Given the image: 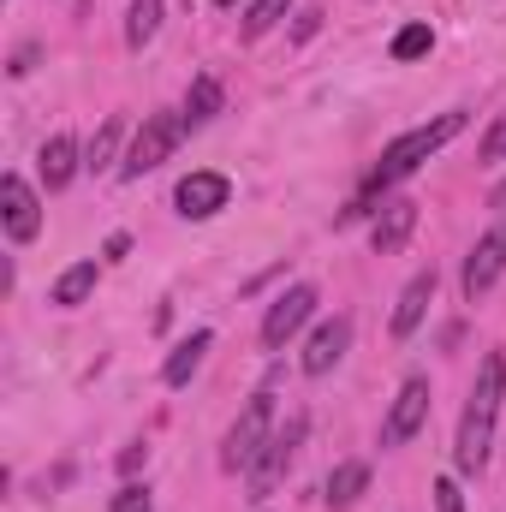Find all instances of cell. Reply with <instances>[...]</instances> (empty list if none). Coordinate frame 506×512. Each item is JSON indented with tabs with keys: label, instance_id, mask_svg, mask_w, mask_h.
<instances>
[{
	"label": "cell",
	"instance_id": "cell-1",
	"mask_svg": "<svg viewBox=\"0 0 506 512\" xmlns=\"http://www.w3.org/2000/svg\"><path fill=\"white\" fill-rule=\"evenodd\" d=\"M506 399V352H483V370H477V387H471V405L459 417V471L477 477L489 465V441H495V417H501Z\"/></svg>",
	"mask_w": 506,
	"mask_h": 512
},
{
	"label": "cell",
	"instance_id": "cell-2",
	"mask_svg": "<svg viewBox=\"0 0 506 512\" xmlns=\"http://www.w3.org/2000/svg\"><path fill=\"white\" fill-rule=\"evenodd\" d=\"M465 131V114L453 108V114H435L429 126H411L405 137H393L387 149H381V161H376V173H370V191H387V185H399V179H411L429 155H441L453 137Z\"/></svg>",
	"mask_w": 506,
	"mask_h": 512
},
{
	"label": "cell",
	"instance_id": "cell-3",
	"mask_svg": "<svg viewBox=\"0 0 506 512\" xmlns=\"http://www.w3.org/2000/svg\"><path fill=\"white\" fill-rule=\"evenodd\" d=\"M268 435H274V393L262 387V393H251V405L239 411V423L221 441V471H251L268 447Z\"/></svg>",
	"mask_w": 506,
	"mask_h": 512
},
{
	"label": "cell",
	"instance_id": "cell-4",
	"mask_svg": "<svg viewBox=\"0 0 506 512\" xmlns=\"http://www.w3.org/2000/svg\"><path fill=\"white\" fill-rule=\"evenodd\" d=\"M304 435H310V417L304 411H292L274 435H268V447H262V459L251 465V495L256 501H268L274 489H280V477L292 471V459H298V447H304Z\"/></svg>",
	"mask_w": 506,
	"mask_h": 512
},
{
	"label": "cell",
	"instance_id": "cell-5",
	"mask_svg": "<svg viewBox=\"0 0 506 512\" xmlns=\"http://www.w3.org/2000/svg\"><path fill=\"white\" fill-rule=\"evenodd\" d=\"M179 131L185 120H173V114H143V126L131 137L126 161H120V179H143V173H155L173 149H179Z\"/></svg>",
	"mask_w": 506,
	"mask_h": 512
},
{
	"label": "cell",
	"instance_id": "cell-6",
	"mask_svg": "<svg viewBox=\"0 0 506 512\" xmlns=\"http://www.w3.org/2000/svg\"><path fill=\"white\" fill-rule=\"evenodd\" d=\"M310 316H316V286L280 292V298L268 304V316H262V346H268V352H286V340H292Z\"/></svg>",
	"mask_w": 506,
	"mask_h": 512
},
{
	"label": "cell",
	"instance_id": "cell-7",
	"mask_svg": "<svg viewBox=\"0 0 506 512\" xmlns=\"http://www.w3.org/2000/svg\"><path fill=\"white\" fill-rule=\"evenodd\" d=\"M423 423H429V376H411V382L393 393V411L381 423V447H405Z\"/></svg>",
	"mask_w": 506,
	"mask_h": 512
},
{
	"label": "cell",
	"instance_id": "cell-8",
	"mask_svg": "<svg viewBox=\"0 0 506 512\" xmlns=\"http://www.w3.org/2000/svg\"><path fill=\"white\" fill-rule=\"evenodd\" d=\"M0 221H6V239H12V245H30V239L42 233V203H36V191H30L18 173L0 179Z\"/></svg>",
	"mask_w": 506,
	"mask_h": 512
},
{
	"label": "cell",
	"instance_id": "cell-9",
	"mask_svg": "<svg viewBox=\"0 0 506 512\" xmlns=\"http://www.w3.org/2000/svg\"><path fill=\"white\" fill-rule=\"evenodd\" d=\"M501 268H506V221L501 227H489L477 245H471V256H465V274H459V286H465V298L477 304L495 280H501Z\"/></svg>",
	"mask_w": 506,
	"mask_h": 512
},
{
	"label": "cell",
	"instance_id": "cell-10",
	"mask_svg": "<svg viewBox=\"0 0 506 512\" xmlns=\"http://www.w3.org/2000/svg\"><path fill=\"white\" fill-rule=\"evenodd\" d=\"M227 197H233L227 173H185L179 191H173V209H179L185 221H209V215L227 209Z\"/></svg>",
	"mask_w": 506,
	"mask_h": 512
},
{
	"label": "cell",
	"instance_id": "cell-11",
	"mask_svg": "<svg viewBox=\"0 0 506 512\" xmlns=\"http://www.w3.org/2000/svg\"><path fill=\"white\" fill-rule=\"evenodd\" d=\"M346 346H352V316H328V322H316V334L304 340V376H328L340 358H346Z\"/></svg>",
	"mask_w": 506,
	"mask_h": 512
},
{
	"label": "cell",
	"instance_id": "cell-12",
	"mask_svg": "<svg viewBox=\"0 0 506 512\" xmlns=\"http://www.w3.org/2000/svg\"><path fill=\"white\" fill-rule=\"evenodd\" d=\"M435 286H441L435 268H417V274H411V286H405L399 304H393V340H411V334L423 328V316H429V304H435Z\"/></svg>",
	"mask_w": 506,
	"mask_h": 512
},
{
	"label": "cell",
	"instance_id": "cell-13",
	"mask_svg": "<svg viewBox=\"0 0 506 512\" xmlns=\"http://www.w3.org/2000/svg\"><path fill=\"white\" fill-rule=\"evenodd\" d=\"M411 233H417V203L411 197H393V203H381L376 227H370V245H376V256H393Z\"/></svg>",
	"mask_w": 506,
	"mask_h": 512
},
{
	"label": "cell",
	"instance_id": "cell-14",
	"mask_svg": "<svg viewBox=\"0 0 506 512\" xmlns=\"http://www.w3.org/2000/svg\"><path fill=\"white\" fill-rule=\"evenodd\" d=\"M36 167H42V185H48V191H66V185H72V173L84 167V161H78V137H66V131H60V137H48V143H42V155H36Z\"/></svg>",
	"mask_w": 506,
	"mask_h": 512
},
{
	"label": "cell",
	"instance_id": "cell-15",
	"mask_svg": "<svg viewBox=\"0 0 506 512\" xmlns=\"http://www.w3.org/2000/svg\"><path fill=\"white\" fill-rule=\"evenodd\" d=\"M209 346H215V334H209V328H197L191 340H179V346L167 352V364H161V382H167V387H185L191 376H197V370H203Z\"/></svg>",
	"mask_w": 506,
	"mask_h": 512
},
{
	"label": "cell",
	"instance_id": "cell-16",
	"mask_svg": "<svg viewBox=\"0 0 506 512\" xmlns=\"http://www.w3.org/2000/svg\"><path fill=\"white\" fill-rule=\"evenodd\" d=\"M364 489H370V465H364V459H346V465L328 471V495H322V501L334 512H352L364 501Z\"/></svg>",
	"mask_w": 506,
	"mask_h": 512
},
{
	"label": "cell",
	"instance_id": "cell-17",
	"mask_svg": "<svg viewBox=\"0 0 506 512\" xmlns=\"http://www.w3.org/2000/svg\"><path fill=\"white\" fill-rule=\"evenodd\" d=\"M96 280H102V268H96V256H84V262H72L60 280H54V304L60 310H78L90 292H96Z\"/></svg>",
	"mask_w": 506,
	"mask_h": 512
},
{
	"label": "cell",
	"instance_id": "cell-18",
	"mask_svg": "<svg viewBox=\"0 0 506 512\" xmlns=\"http://www.w3.org/2000/svg\"><path fill=\"white\" fill-rule=\"evenodd\" d=\"M221 102H227V96H221V78L203 72V78H191V90H185V114H179V120H185V126H209V120L221 114Z\"/></svg>",
	"mask_w": 506,
	"mask_h": 512
},
{
	"label": "cell",
	"instance_id": "cell-19",
	"mask_svg": "<svg viewBox=\"0 0 506 512\" xmlns=\"http://www.w3.org/2000/svg\"><path fill=\"white\" fill-rule=\"evenodd\" d=\"M120 137H126V120L114 114V120H102V131L90 137V149H84V167L90 173H108V161L120 155Z\"/></svg>",
	"mask_w": 506,
	"mask_h": 512
},
{
	"label": "cell",
	"instance_id": "cell-20",
	"mask_svg": "<svg viewBox=\"0 0 506 512\" xmlns=\"http://www.w3.org/2000/svg\"><path fill=\"white\" fill-rule=\"evenodd\" d=\"M161 30V0H131L126 12V48H149Z\"/></svg>",
	"mask_w": 506,
	"mask_h": 512
},
{
	"label": "cell",
	"instance_id": "cell-21",
	"mask_svg": "<svg viewBox=\"0 0 506 512\" xmlns=\"http://www.w3.org/2000/svg\"><path fill=\"white\" fill-rule=\"evenodd\" d=\"M286 6H292V0H251V12H245V24H239V30H245V42L268 36V30L286 18Z\"/></svg>",
	"mask_w": 506,
	"mask_h": 512
},
{
	"label": "cell",
	"instance_id": "cell-22",
	"mask_svg": "<svg viewBox=\"0 0 506 512\" xmlns=\"http://www.w3.org/2000/svg\"><path fill=\"white\" fill-rule=\"evenodd\" d=\"M429 48H435V30H429V24H405V30L393 36L387 54H393V60H423Z\"/></svg>",
	"mask_w": 506,
	"mask_h": 512
},
{
	"label": "cell",
	"instance_id": "cell-23",
	"mask_svg": "<svg viewBox=\"0 0 506 512\" xmlns=\"http://www.w3.org/2000/svg\"><path fill=\"white\" fill-rule=\"evenodd\" d=\"M108 512H155V507H149V489H143V483H126V489L108 501Z\"/></svg>",
	"mask_w": 506,
	"mask_h": 512
},
{
	"label": "cell",
	"instance_id": "cell-24",
	"mask_svg": "<svg viewBox=\"0 0 506 512\" xmlns=\"http://www.w3.org/2000/svg\"><path fill=\"white\" fill-rule=\"evenodd\" d=\"M477 155H483V161H506V114L483 131V149H477Z\"/></svg>",
	"mask_w": 506,
	"mask_h": 512
},
{
	"label": "cell",
	"instance_id": "cell-25",
	"mask_svg": "<svg viewBox=\"0 0 506 512\" xmlns=\"http://www.w3.org/2000/svg\"><path fill=\"white\" fill-rule=\"evenodd\" d=\"M143 459H149V447H126V453H120V471H126V477H131V471H137Z\"/></svg>",
	"mask_w": 506,
	"mask_h": 512
},
{
	"label": "cell",
	"instance_id": "cell-26",
	"mask_svg": "<svg viewBox=\"0 0 506 512\" xmlns=\"http://www.w3.org/2000/svg\"><path fill=\"white\" fill-rule=\"evenodd\" d=\"M126 251H131V239H126V233H114V239L102 245V256H108V262H120V256H126Z\"/></svg>",
	"mask_w": 506,
	"mask_h": 512
},
{
	"label": "cell",
	"instance_id": "cell-27",
	"mask_svg": "<svg viewBox=\"0 0 506 512\" xmlns=\"http://www.w3.org/2000/svg\"><path fill=\"white\" fill-rule=\"evenodd\" d=\"M495 209H506V185H501V191H495Z\"/></svg>",
	"mask_w": 506,
	"mask_h": 512
}]
</instances>
